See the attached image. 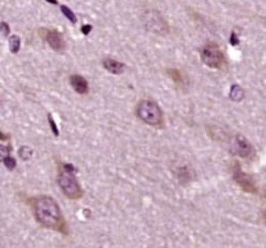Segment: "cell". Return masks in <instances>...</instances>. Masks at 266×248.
Here are the masks:
<instances>
[{"label":"cell","mask_w":266,"mask_h":248,"mask_svg":"<svg viewBox=\"0 0 266 248\" xmlns=\"http://www.w3.org/2000/svg\"><path fill=\"white\" fill-rule=\"evenodd\" d=\"M234 148H235V153L242 158H249L253 154V148L252 145L247 141L244 136L242 135H238L235 139V144H234Z\"/></svg>","instance_id":"ba28073f"},{"label":"cell","mask_w":266,"mask_h":248,"mask_svg":"<svg viewBox=\"0 0 266 248\" xmlns=\"http://www.w3.org/2000/svg\"><path fill=\"white\" fill-rule=\"evenodd\" d=\"M18 154H20V157L24 160H29L31 158V155H33V150H31L29 146H22V148L18 150Z\"/></svg>","instance_id":"9a60e30c"},{"label":"cell","mask_w":266,"mask_h":248,"mask_svg":"<svg viewBox=\"0 0 266 248\" xmlns=\"http://www.w3.org/2000/svg\"><path fill=\"white\" fill-rule=\"evenodd\" d=\"M230 43H231V44H233V45L239 44V38L236 36L235 31H233V33H231V35H230Z\"/></svg>","instance_id":"ffe728a7"},{"label":"cell","mask_w":266,"mask_h":248,"mask_svg":"<svg viewBox=\"0 0 266 248\" xmlns=\"http://www.w3.org/2000/svg\"><path fill=\"white\" fill-rule=\"evenodd\" d=\"M61 12H63V15L65 16V17L68 18L72 24H75V22H77V17H75V15L73 13V11L69 8V7H66V6L61 7Z\"/></svg>","instance_id":"5bb4252c"},{"label":"cell","mask_w":266,"mask_h":248,"mask_svg":"<svg viewBox=\"0 0 266 248\" xmlns=\"http://www.w3.org/2000/svg\"><path fill=\"white\" fill-rule=\"evenodd\" d=\"M233 177L235 180V182L242 188L244 192L247 193H257V188L254 185V181L251 176H248L247 173L243 172V169L240 168L239 165L234 163L233 165Z\"/></svg>","instance_id":"8992f818"},{"label":"cell","mask_w":266,"mask_h":248,"mask_svg":"<svg viewBox=\"0 0 266 248\" xmlns=\"http://www.w3.org/2000/svg\"><path fill=\"white\" fill-rule=\"evenodd\" d=\"M167 74L170 75L171 79L174 80V83L175 84H183V77H182V73H181L180 70H175V69H170V70H167Z\"/></svg>","instance_id":"4fadbf2b"},{"label":"cell","mask_w":266,"mask_h":248,"mask_svg":"<svg viewBox=\"0 0 266 248\" xmlns=\"http://www.w3.org/2000/svg\"><path fill=\"white\" fill-rule=\"evenodd\" d=\"M265 197H266V190H265Z\"/></svg>","instance_id":"603a6c76"},{"label":"cell","mask_w":266,"mask_h":248,"mask_svg":"<svg viewBox=\"0 0 266 248\" xmlns=\"http://www.w3.org/2000/svg\"><path fill=\"white\" fill-rule=\"evenodd\" d=\"M21 48V39L17 35H12L9 38V49L12 53H17Z\"/></svg>","instance_id":"7c38bea8"},{"label":"cell","mask_w":266,"mask_h":248,"mask_svg":"<svg viewBox=\"0 0 266 248\" xmlns=\"http://www.w3.org/2000/svg\"><path fill=\"white\" fill-rule=\"evenodd\" d=\"M91 30H93L91 25H84V26H82V33H83L84 35H88V34L91 33Z\"/></svg>","instance_id":"44dd1931"},{"label":"cell","mask_w":266,"mask_h":248,"mask_svg":"<svg viewBox=\"0 0 266 248\" xmlns=\"http://www.w3.org/2000/svg\"><path fill=\"white\" fill-rule=\"evenodd\" d=\"M137 115L144 123L152 127H161L164 124V114L162 110L155 101L142 100L137 106Z\"/></svg>","instance_id":"7a4b0ae2"},{"label":"cell","mask_w":266,"mask_h":248,"mask_svg":"<svg viewBox=\"0 0 266 248\" xmlns=\"http://www.w3.org/2000/svg\"><path fill=\"white\" fill-rule=\"evenodd\" d=\"M48 121H50V127H51V130H52V132H54L55 136H59V130H57L56 123H55L54 118H52L51 115H48Z\"/></svg>","instance_id":"e0dca14e"},{"label":"cell","mask_w":266,"mask_h":248,"mask_svg":"<svg viewBox=\"0 0 266 248\" xmlns=\"http://www.w3.org/2000/svg\"><path fill=\"white\" fill-rule=\"evenodd\" d=\"M3 164L6 165L7 169H9V171H13V169L16 168V160L13 159L11 155H8V157L3 158Z\"/></svg>","instance_id":"2e32d148"},{"label":"cell","mask_w":266,"mask_h":248,"mask_svg":"<svg viewBox=\"0 0 266 248\" xmlns=\"http://www.w3.org/2000/svg\"><path fill=\"white\" fill-rule=\"evenodd\" d=\"M9 31H11V29H9L8 24L7 22H2V34H3V36L8 35Z\"/></svg>","instance_id":"d6986e66"},{"label":"cell","mask_w":266,"mask_h":248,"mask_svg":"<svg viewBox=\"0 0 266 248\" xmlns=\"http://www.w3.org/2000/svg\"><path fill=\"white\" fill-rule=\"evenodd\" d=\"M47 2L51 4H57V0H47Z\"/></svg>","instance_id":"7402d4cb"},{"label":"cell","mask_w":266,"mask_h":248,"mask_svg":"<svg viewBox=\"0 0 266 248\" xmlns=\"http://www.w3.org/2000/svg\"><path fill=\"white\" fill-rule=\"evenodd\" d=\"M33 211L36 221L48 229L68 234V226L60 211V207L51 197L43 195L33 201Z\"/></svg>","instance_id":"6da1fadb"},{"label":"cell","mask_w":266,"mask_h":248,"mask_svg":"<svg viewBox=\"0 0 266 248\" xmlns=\"http://www.w3.org/2000/svg\"><path fill=\"white\" fill-rule=\"evenodd\" d=\"M69 80H70V86L73 87V89L79 95H86L88 92V83L81 75H72Z\"/></svg>","instance_id":"9c48e42d"},{"label":"cell","mask_w":266,"mask_h":248,"mask_svg":"<svg viewBox=\"0 0 266 248\" xmlns=\"http://www.w3.org/2000/svg\"><path fill=\"white\" fill-rule=\"evenodd\" d=\"M143 22L146 29L150 30L151 33L159 34V35H165L169 33V26H167L166 21L156 11H148L144 13Z\"/></svg>","instance_id":"5b68a950"},{"label":"cell","mask_w":266,"mask_h":248,"mask_svg":"<svg viewBox=\"0 0 266 248\" xmlns=\"http://www.w3.org/2000/svg\"><path fill=\"white\" fill-rule=\"evenodd\" d=\"M265 219H266V212H265Z\"/></svg>","instance_id":"cb8c5ba5"},{"label":"cell","mask_w":266,"mask_h":248,"mask_svg":"<svg viewBox=\"0 0 266 248\" xmlns=\"http://www.w3.org/2000/svg\"><path fill=\"white\" fill-rule=\"evenodd\" d=\"M103 66L107 71H109L111 74H122L123 69H125V65L121 64L120 61L117 59H112V58H107L103 61Z\"/></svg>","instance_id":"30bf717a"},{"label":"cell","mask_w":266,"mask_h":248,"mask_svg":"<svg viewBox=\"0 0 266 248\" xmlns=\"http://www.w3.org/2000/svg\"><path fill=\"white\" fill-rule=\"evenodd\" d=\"M230 98L233 101H236V102L242 101L244 98V89L238 84H234L230 89Z\"/></svg>","instance_id":"8fae6325"},{"label":"cell","mask_w":266,"mask_h":248,"mask_svg":"<svg viewBox=\"0 0 266 248\" xmlns=\"http://www.w3.org/2000/svg\"><path fill=\"white\" fill-rule=\"evenodd\" d=\"M11 150H12V148H11V146L2 145V146H0V151H2V158H6V157H8V155H11Z\"/></svg>","instance_id":"ac0fdd59"},{"label":"cell","mask_w":266,"mask_h":248,"mask_svg":"<svg viewBox=\"0 0 266 248\" xmlns=\"http://www.w3.org/2000/svg\"><path fill=\"white\" fill-rule=\"evenodd\" d=\"M40 35L45 38L47 44L56 52H63L65 49V41H64V38L57 30L43 29L40 30Z\"/></svg>","instance_id":"52a82bcc"},{"label":"cell","mask_w":266,"mask_h":248,"mask_svg":"<svg viewBox=\"0 0 266 248\" xmlns=\"http://www.w3.org/2000/svg\"><path fill=\"white\" fill-rule=\"evenodd\" d=\"M59 185H60L61 190L68 198L79 199L83 195V192H82L81 186L78 183L74 172L63 168V171L59 174Z\"/></svg>","instance_id":"3957f363"},{"label":"cell","mask_w":266,"mask_h":248,"mask_svg":"<svg viewBox=\"0 0 266 248\" xmlns=\"http://www.w3.org/2000/svg\"><path fill=\"white\" fill-rule=\"evenodd\" d=\"M201 59L206 66H209L212 69H222L226 65V59H225L224 52L221 48L214 43H209L201 49L200 52Z\"/></svg>","instance_id":"277c9868"}]
</instances>
